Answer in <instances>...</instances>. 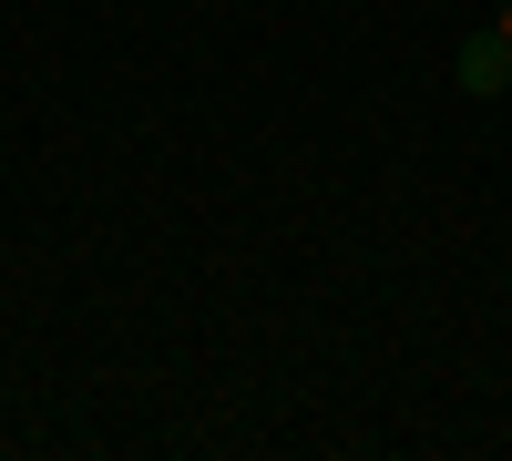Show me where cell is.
Segmentation results:
<instances>
[{
    "instance_id": "obj_2",
    "label": "cell",
    "mask_w": 512,
    "mask_h": 461,
    "mask_svg": "<svg viewBox=\"0 0 512 461\" xmlns=\"http://www.w3.org/2000/svg\"><path fill=\"white\" fill-rule=\"evenodd\" d=\"M502 41H512V11H502Z\"/></svg>"
},
{
    "instance_id": "obj_1",
    "label": "cell",
    "mask_w": 512,
    "mask_h": 461,
    "mask_svg": "<svg viewBox=\"0 0 512 461\" xmlns=\"http://www.w3.org/2000/svg\"><path fill=\"white\" fill-rule=\"evenodd\" d=\"M461 93H502V82H512V41H502V21L492 31H472V41H461Z\"/></svg>"
}]
</instances>
